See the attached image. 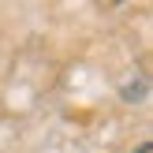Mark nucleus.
<instances>
[{
  "label": "nucleus",
  "mask_w": 153,
  "mask_h": 153,
  "mask_svg": "<svg viewBox=\"0 0 153 153\" xmlns=\"http://www.w3.org/2000/svg\"><path fill=\"white\" fill-rule=\"evenodd\" d=\"M134 153H153V146H149V142H146V146H138V149H134Z\"/></svg>",
  "instance_id": "nucleus-1"
}]
</instances>
